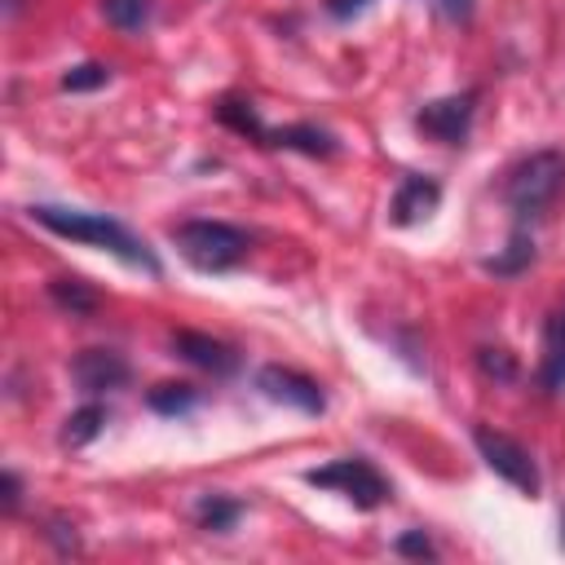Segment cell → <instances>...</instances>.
Returning a JSON list of instances; mask_svg holds the SVG:
<instances>
[{
  "label": "cell",
  "mask_w": 565,
  "mask_h": 565,
  "mask_svg": "<svg viewBox=\"0 0 565 565\" xmlns=\"http://www.w3.org/2000/svg\"><path fill=\"white\" fill-rule=\"evenodd\" d=\"M322 9H327L335 22H349V18L366 13V9H371V0H322Z\"/></svg>",
  "instance_id": "cell-23"
},
{
  "label": "cell",
  "mask_w": 565,
  "mask_h": 565,
  "mask_svg": "<svg viewBox=\"0 0 565 565\" xmlns=\"http://www.w3.org/2000/svg\"><path fill=\"white\" fill-rule=\"evenodd\" d=\"M472 4H477V0H441V13H446L450 22H468V18H472Z\"/></svg>",
  "instance_id": "cell-25"
},
{
  "label": "cell",
  "mask_w": 565,
  "mask_h": 565,
  "mask_svg": "<svg viewBox=\"0 0 565 565\" xmlns=\"http://www.w3.org/2000/svg\"><path fill=\"white\" fill-rule=\"evenodd\" d=\"M561 190H565V154L561 150H534V154L516 159L503 181V199H508L516 225L539 221L556 203Z\"/></svg>",
  "instance_id": "cell-2"
},
{
  "label": "cell",
  "mask_w": 565,
  "mask_h": 565,
  "mask_svg": "<svg viewBox=\"0 0 565 565\" xmlns=\"http://www.w3.org/2000/svg\"><path fill=\"white\" fill-rule=\"evenodd\" d=\"M102 424H106V406H97V402H88V406H79L75 415H66V428H62V446H88L97 433H102Z\"/></svg>",
  "instance_id": "cell-16"
},
{
  "label": "cell",
  "mask_w": 565,
  "mask_h": 565,
  "mask_svg": "<svg viewBox=\"0 0 565 565\" xmlns=\"http://www.w3.org/2000/svg\"><path fill=\"white\" fill-rule=\"evenodd\" d=\"M256 388L269 397V402H282V406H296L305 415H322L327 411V397H322V384L309 380L305 371H291V366H260L256 371Z\"/></svg>",
  "instance_id": "cell-7"
},
{
  "label": "cell",
  "mask_w": 565,
  "mask_h": 565,
  "mask_svg": "<svg viewBox=\"0 0 565 565\" xmlns=\"http://www.w3.org/2000/svg\"><path fill=\"white\" fill-rule=\"evenodd\" d=\"M128 362L115 353V349H84L75 353L71 362V380L84 388V393H110V388H124L128 384Z\"/></svg>",
  "instance_id": "cell-8"
},
{
  "label": "cell",
  "mask_w": 565,
  "mask_h": 565,
  "mask_svg": "<svg viewBox=\"0 0 565 565\" xmlns=\"http://www.w3.org/2000/svg\"><path fill=\"white\" fill-rule=\"evenodd\" d=\"M539 384L547 393L565 388V300L543 322V353H539Z\"/></svg>",
  "instance_id": "cell-11"
},
{
  "label": "cell",
  "mask_w": 565,
  "mask_h": 565,
  "mask_svg": "<svg viewBox=\"0 0 565 565\" xmlns=\"http://www.w3.org/2000/svg\"><path fill=\"white\" fill-rule=\"evenodd\" d=\"M305 481L318 486V490H331V494L349 499V503L362 508V512L388 503V494H393L388 477H384L371 459H362V455H344V459H331V463H322V468H309Z\"/></svg>",
  "instance_id": "cell-4"
},
{
  "label": "cell",
  "mask_w": 565,
  "mask_h": 565,
  "mask_svg": "<svg viewBox=\"0 0 565 565\" xmlns=\"http://www.w3.org/2000/svg\"><path fill=\"white\" fill-rule=\"evenodd\" d=\"M472 115H477V93L468 88V93H450V97L428 102L415 115V124H419V132H428L441 146H463L472 132Z\"/></svg>",
  "instance_id": "cell-6"
},
{
  "label": "cell",
  "mask_w": 565,
  "mask_h": 565,
  "mask_svg": "<svg viewBox=\"0 0 565 565\" xmlns=\"http://www.w3.org/2000/svg\"><path fill=\"white\" fill-rule=\"evenodd\" d=\"M102 13L115 31H141L154 13V0H102Z\"/></svg>",
  "instance_id": "cell-17"
},
{
  "label": "cell",
  "mask_w": 565,
  "mask_h": 565,
  "mask_svg": "<svg viewBox=\"0 0 565 565\" xmlns=\"http://www.w3.org/2000/svg\"><path fill=\"white\" fill-rule=\"evenodd\" d=\"M110 79V66H102V62H79V66H71L66 75H62V88L66 93H93V88H102Z\"/></svg>",
  "instance_id": "cell-20"
},
{
  "label": "cell",
  "mask_w": 565,
  "mask_h": 565,
  "mask_svg": "<svg viewBox=\"0 0 565 565\" xmlns=\"http://www.w3.org/2000/svg\"><path fill=\"white\" fill-rule=\"evenodd\" d=\"M172 247L199 274H225L247 260L252 234L230 221H181V225H172Z\"/></svg>",
  "instance_id": "cell-3"
},
{
  "label": "cell",
  "mask_w": 565,
  "mask_h": 565,
  "mask_svg": "<svg viewBox=\"0 0 565 565\" xmlns=\"http://www.w3.org/2000/svg\"><path fill=\"white\" fill-rule=\"evenodd\" d=\"M26 216H31L35 225H44L49 234H57V238L102 247V252H110L115 260H124V265H132V269L159 274V256L150 252V243L137 238L124 221H115V216H106V212H84V207H62V203H35Z\"/></svg>",
  "instance_id": "cell-1"
},
{
  "label": "cell",
  "mask_w": 565,
  "mask_h": 565,
  "mask_svg": "<svg viewBox=\"0 0 565 565\" xmlns=\"http://www.w3.org/2000/svg\"><path fill=\"white\" fill-rule=\"evenodd\" d=\"M150 411H159V415H185V411H194V402H199V388L194 384H159V388H150Z\"/></svg>",
  "instance_id": "cell-18"
},
{
  "label": "cell",
  "mask_w": 565,
  "mask_h": 565,
  "mask_svg": "<svg viewBox=\"0 0 565 565\" xmlns=\"http://www.w3.org/2000/svg\"><path fill=\"white\" fill-rule=\"evenodd\" d=\"M393 552H397V556H419V561H433V556H437V547H433V539H428L424 530H406V534L393 543Z\"/></svg>",
  "instance_id": "cell-22"
},
{
  "label": "cell",
  "mask_w": 565,
  "mask_h": 565,
  "mask_svg": "<svg viewBox=\"0 0 565 565\" xmlns=\"http://www.w3.org/2000/svg\"><path fill=\"white\" fill-rule=\"evenodd\" d=\"M472 446H477V455L486 459V468L494 472V477H503L508 486H516L521 494H539L543 490V477H539V463H534V455L516 441V437H508V433H499V428H490V424H481V428H472Z\"/></svg>",
  "instance_id": "cell-5"
},
{
  "label": "cell",
  "mask_w": 565,
  "mask_h": 565,
  "mask_svg": "<svg viewBox=\"0 0 565 565\" xmlns=\"http://www.w3.org/2000/svg\"><path fill=\"white\" fill-rule=\"evenodd\" d=\"M172 349L177 358H185L190 366L199 371H212V375H234L238 371V349L216 340V335H203V331H177L172 335Z\"/></svg>",
  "instance_id": "cell-9"
},
{
  "label": "cell",
  "mask_w": 565,
  "mask_h": 565,
  "mask_svg": "<svg viewBox=\"0 0 565 565\" xmlns=\"http://www.w3.org/2000/svg\"><path fill=\"white\" fill-rule=\"evenodd\" d=\"M18 503H22V481H18V472H4L0 477V508L18 512Z\"/></svg>",
  "instance_id": "cell-24"
},
{
  "label": "cell",
  "mask_w": 565,
  "mask_h": 565,
  "mask_svg": "<svg viewBox=\"0 0 565 565\" xmlns=\"http://www.w3.org/2000/svg\"><path fill=\"white\" fill-rule=\"evenodd\" d=\"M265 146H282V150H300L309 159H327L340 150L335 132L318 128V124H287V128H269L265 132Z\"/></svg>",
  "instance_id": "cell-12"
},
{
  "label": "cell",
  "mask_w": 565,
  "mask_h": 565,
  "mask_svg": "<svg viewBox=\"0 0 565 565\" xmlns=\"http://www.w3.org/2000/svg\"><path fill=\"white\" fill-rule=\"evenodd\" d=\"M216 119H221L225 128L252 137V141H265V132H269V124L260 119V110H256L247 97H221V102H216Z\"/></svg>",
  "instance_id": "cell-14"
},
{
  "label": "cell",
  "mask_w": 565,
  "mask_h": 565,
  "mask_svg": "<svg viewBox=\"0 0 565 565\" xmlns=\"http://www.w3.org/2000/svg\"><path fill=\"white\" fill-rule=\"evenodd\" d=\"M238 516H243V503H238V499H225V494H203V499L194 503V521H199V530H207V534L234 530Z\"/></svg>",
  "instance_id": "cell-15"
},
{
  "label": "cell",
  "mask_w": 565,
  "mask_h": 565,
  "mask_svg": "<svg viewBox=\"0 0 565 565\" xmlns=\"http://www.w3.org/2000/svg\"><path fill=\"white\" fill-rule=\"evenodd\" d=\"M437 203H441V185L433 177H406L388 203V221L393 225H419L437 212Z\"/></svg>",
  "instance_id": "cell-10"
},
{
  "label": "cell",
  "mask_w": 565,
  "mask_h": 565,
  "mask_svg": "<svg viewBox=\"0 0 565 565\" xmlns=\"http://www.w3.org/2000/svg\"><path fill=\"white\" fill-rule=\"evenodd\" d=\"M49 296H53V305H62V309H71V313H93V309H97V296H93L79 278H53V282H49Z\"/></svg>",
  "instance_id": "cell-19"
},
{
  "label": "cell",
  "mask_w": 565,
  "mask_h": 565,
  "mask_svg": "<svg viewBox=\"0 0 565 565\" xmlns=\"http://www.w3.org/2000/svg\"><path fill=\"white\" fill-rule=\"evenodd\" d=\"M477 366H481L490 380H503V384H508V380H516V362H512V353H508V349H490V344H486V349H477Z\"/></svg>",
  "instance_id": "cell-21"
},
{
  "label": "cell",
  "mask_w": 565,
  "mask_h": 565,
  "mask_svg": "<svg viewBox=\"0 0 565 565\" xmlns=\"http://www.w3.org/2000/svg\"><path fill=\"white\" fill-rule=\"evenodd\" d=\"M481 265H486V274H494V278H516L521 269H530V265H534V238L525 234V225H516L512 238H508V247L494 252V256H486Z\"/></svg>",
  "instance_id": "cell-13"
}]
</instances>
